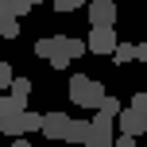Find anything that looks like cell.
<instances>
[{"instance_id": "cell-5", "label": "cell", "mask_w": 147, "mask_h": 147, "mask_svg": "<svg viewBox=\"0 0 147 147\" xmlns=\"http://www.w3.org/2000/svg\"><path fill=\"white\" fill-rule=\"evenodd\" d=\"M116 124H120V132H124V136H136V140H140V136L147 132V112H140V109L128 105V109L116 116Z\"/></svg>"}, {"instance_id": "cell-13", "label": "cell", "mask_w": 147, "mask_h": 147, "mask_svg": "<svg viewBox=\"0 0 147 147\" xmlns=\"http://www.w3.org/2000/svg\"><path fill=\"white\" fill-rule=\"evenodd\" d=\"M54 4V12H78V8H85L89 0H51Z\"/></svg>"}, {"instance_id": "cell-11", "label": "cell", "mask_w": 147, "mask_h": 147, "mask_svg": "<svg viewBox=\"0 0 147 147\" xmlns=\"http://www.w3.org/2000/svg\"><path fill=\"white\" fill-rule=\"evenodd\" d=\"M136 58V47L132 43H120L116 51H112V62H116V66H124V62H132Z\"/></svg>"}, {"instance_id": "cell-2", "label": "cell", "mask_w": 147, "mask_h": 147, "mask_svg": "<svg viewBox=\"0 0 147 147\" xmlns=\"http://www.w3.org/2000/svg\"><path fill=\"white\" fill-rule=\"evenodd\" d=\"M85 51H89V47L81 43V39H70V35H54V51H51V58H47V62H51L54 70H66L70 62H74V58H81Z\"/></svg>"}, {"instance_id": "cell-17", "label": "cell", "mask_w": 147, "mask_h": 147, "mask_svg": "<svg viewBox=\"0 0 147 147\" xmlns=\"http://www.w3.org/2000/svg\"><path fill=\"white\" fill-rule=\"evenodd\" d=\"M51 51H54V35H51V39H39V43H35V54H39V58H51Z\"/></svg>"}, {"instance_id": "cell-3", "label": "cell", "mask_w": 147, "mask_h": 147, "mask_svg": "<svg viewBox=\"0 0 147 147\" xmlns=\"http://www.w3.org/2000/svg\"><path fill=\"white\" fill-rule=\"evenodd\" d=\"M112 124H116V116H109V112L97 109L93 120H89V140H85V147H112V143H116Z\"/></svg>"}, {"instance_id": "cell-1", "label": "cell", "mask_w": 147, "mask_h": 147, "mask_svg": "<svg viewBox=\"0 0 147 147\" xmlns=\"http://www.w3.org/2000/svg\"><path fill=\"white\" fill-rule=\"evenodd\" d=\"M105 97H109V93H105V85H101L97 78H89V74H74V78H70V101H74V105L97 112Z\"/></svg>"}, {"instance_id": "cell-16", "label": "cell", "mask_w": 147, "mask_h": 147, "mask_svg": "<svg viewBox=\"0 0 147 147\" xmlns=\"http://www.w3.org/2000/svg\"><path fill=\"white\" fill-rule=\"evenodd\" d=\"M16 81V74H12V66H8V62H0V93H4L8 85H12Z\"/></svg>"}, {"instance_id": "cell-15", "label": "cell", "mask_w": 147, "mask_h": 147, "mask_svg": "<svg viewBox=\"0 0 147 147\" xmlns=\"http://www.w3.org/2000/svg\"><path fill=\"white\" fill-rule=\"evenodd\" d=\"M101 112H109V116H120V112H124V105H120L116 97H105V101H101Z\"/></svg>"}, {"instance_id": "cell-19", "label": "cell", "mask_w": 147, "mask_h": 147, "mask_svg": "<svg viewBox=\"0 0 147 147\" xmlns=\"http://www.w3.org/2000/svg\"><path fill=\"white\" fill-rule=\"evenodd\" d=\"M132 109H140V112H147V93H132Z\"/></svg>"}, {"instance_id": "cell-23", "label": "cell", "mask_w": 147, "mask_h": 147, "mask_svg": "<svg viewBox=\"0 0 147 147\" xmlns=\"http://www.w3.org/2000/svg\"><path fill=\"white\" fill-rule=\"evenodd\" d=\"M12 147H31V143L23 140V136H16V140H12Z\"/></svg>"}, {"instance_id": "cell-7", "label": "cell", "mask_w": 147, "mask_h": 147, "mask_svg": "<svg viewBox=\"0 0 147 147\" xmlns=\"http://www.w3.org/2000/svg\"><path fill=\"white\" fill-rule=\"evenodd\" d=\"M89 23H112L116 20V4L112 0H89Z\"/></svg>"}, {"instance_id": "cell-10", "label": "cell", "mask_w": 147, "mask_h": 147, "mask_svg": "<svg viewBox=\"0 0 147 147\" xmlns=\"http://www.w3.org/2000/svg\"><path fill=\"white\" fill-rule=\"evenodd\" d=\"M85 140H89V120H70L66 143H85Z\"/></svg>"}, {"instance_id": "cell-9", "label": "cell", "mask_w": 147, "mask_h": 147, "mask_svg": "<svg viewBox=\"0 0 147 147\" xmlns=\"http://www.w3.org/2000/svg\"><path fill=\"white\" fill-rule=\"evenodd\" d=\"M8 93H12L16 101L23 105V109H27V97H31V78H16L12 85H8Z\"/></svg>"}, {"instance_id": "cell-6", "label": "cell", "mask_w": 147, "mask_h": 147, "mask_svg": "<svg viewBox=\"0 0 147 147\" xmlns=\"http://www.w3.org/2000/svg\"><path fill=\"white\" fill-rule=\"evenodd\" d=\"M66 132H70L66 112H43V136L47 140H66Z\"/></svg>"}, {"instance_id": "cell-22", "label": "cell", "mask_w": 147, "mask_h": 147, "mask_svg": "<svg viewBox=\"0 0 147 147\" xmlns=\"http://www.w3.org/2000/svg\"><path fill=\"white\" fill-rule=\"evenodd\" d=\"M136 58H140V62H147V43H136Z\"/></svg>"}, {"instance_id": "cell-25", "label": "cell", "mask_w": 147, "mask_h": 147, "mask_svg": "<svg viewBox=\"0 0 147 147\" xmlns=\"http://www.w3.org/2000/svg\"><path fill=\"white\" fill-rule=\"evenodd\" d=\"M35 4H39V0H35Z\"/></svg>"}, {"instance_id": "cell-4", "label": "cell", "mask_w": 147, "mask_h": 147, "mask_svg": "<svg viewBox=\"0 0 147 147\" xmlns=\"http://www.w3.org/2000/svg\"><path fill=\"white\" fill-rule=\"evenodd\" d=\"M85 47H89V54H112V51L120 47V39H116V31H112V23H93V27H89Z\"/></svg>"}, {"instance_id": "cell-8", "label": "cell", "mask_w": 147, "mask_h": 147, "mask_svg": "<svg viewBox=\"0 0 147 147\" xmlns=\"http://www.w3.org/2000/svg\"><path fill=\"white\" fill-rule=\"evenodd\" d=\"M0 132H4L8 140H16V136H27V120H23V109H20V112H8V116H0Z\"/></svg>"}, {"instance_id": "cell-20", "label": "cell", "mask_w": 147, "mask_h": 147, "mask_svg": "<svg viewBox=\"0 0 147 147\" xmlns=\"http://www.w3.org/2000/svg\"><path fill=\"white\" fill-rule=\"evenodd\" d=\"M12 16H16V12H12V0H0V23L12 20Z\"/></svg>"}, {"instance_id": "cell-14", "label": "cell", "mask_w": 147, "mask_h": 147, "mask_svg": "<svg viewBox=\"0 0 147 147\" xmlns=\"http://www.w3.org/2000/svg\"><path fill=\"white\" fill-rule=\"evenodd\" d=\"M20 109H23V105L16 101L12 93H4V97H0V116H8V112H20Z\"/></svg>"}, {"instance_id": "cell-21", "label": "cell", "mask_w": 147, "mask_h": 147, "mask_svg": "<svg viewBox=\"0 0 147 147\" xmlns=\"http://www.w3.org/2000/svg\"><path fill=\"white\" fill-rule=\"evenodd\" d=\"M112 147H136V136H124V132H120V136H116V143H112Z\"/></svg>"}, {"instance_id": "cell-12", "label": "cell", "mask_w": 147, "mask_h": 147, "mask_svg": "<svg viewBox=\"0 0 147 147\" xmlns=\"http://www.w3.org/2000/svg\"><path fill=\"white\" fill-rule=\"evenodd\" d=\"M0 35H4V39H20V16H12V20L0 23Z\"/></svg>"}, {"instance_id": "cell-24", "label": "cell", "mask_w": 147, "mask_h": 147, "mask_svg": "<svg viewBox=\"0 0 147 147\" xmlns=\"http://www.w3.org/2000/svg\"><path fill=\"white\" fill-rule=\"evenodd\" d=\"M0 39H4V35H0Z\"/></svg>"}, {"instance_id": "cell-18", "label": "cell", "mask_w": 147, "mask_h": 147, "mask_svg": "<svg viewBox=\"0 0 147 147\" xmlns=\"http://www.w3.org/2000/svg\"><path fill=\"white\" fill-rule=\"evenodd\" d=\"M31 8H35V0H12V12L20 16V20H23V16H31Z\"/></svg>"}]
</instances>
